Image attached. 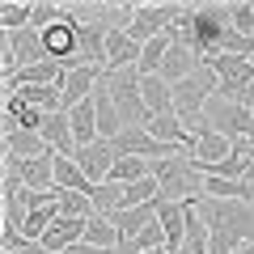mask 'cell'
<instances>
[{"label":"cell","mask_w":254,"mask_h":254,"mask_svg":"<svg viewBox=\"0 0 254 254\" xmlns=\"http://www.w3.org/2000/svg\"><path fill=\"white\" fill-rule=\"evenodd\" d=\"M30 13H34V0H0V26H4V34L26 30Z\"/></svg>","instance_id":"obj_25"},{"label":"cell","mask_w":254,"mask_h":254,"mask_svg":"<svg viewBox=\"0 0 254 254\" xmlns=\"http://www.w3.org/2000/svg\"><path fill=\"white\" fill-rule=\"evenodd\" d=\"M140 68H123V72H106V85H110V98L119 106V119L123 127H148L153 123V110L144 106V93H140Z\"/></svg>","instance_id":"obj_2"},{"label":"cell","mask_w":254,"mask_h":254,"mask_svg":"<svg viewBox=\"0 0 254 254\" xmlns=\"http://www.w3.org/2000/svg\"><path fill=\"white\" fill-rule=\"evenodd\" d=\"M110 144H115V157H144V161H170V157L182 153L174 144H161L148 127H123Z\"/></svg>","instance_id":"obj_6"},{"label":"cell","mask_w":254,"mask_h":254,"mask_svg":"<svg viewBox=\"0 0 254 254\" xmlns=\"http://www.w3.org/2000/svg\"><path fill=\"white\" fill-rule=\"evenodd\" d=\"M55 187L60 190H81V195H93V182L85 178V170L72 161V157L55 153Z\"/></svg>","instance_id":"obj_21"},{"label":"cell","mask_w":254,"mask_h":254,"mask_svg":"<svg viewBox=\"0 0 254 254\" xmlns=\"http://www.w3.org/2000/svg\"><path fill=\"white\" fill-rule=\"evenodd\" d=\"M106 34H110V26L76 17V55H81L85 68H102L106 72Z\"/></svg>","instance_id":"obj_9"},{"label":"cell","mask_w":254,"mask_h":254,"mask_svg":"<svg viewBox=\"0 0 254 254\" xmlns=\"http://www.w3.org/2000/svg\"><path fill=\"white\" fill-rule=\"evenodd\" d=\"M4 153L17 161H38V157H51V144L43 140V131H13L4 136Z\"/></svg>","instance_id":"obj_16"},{"label":"cell","mask_w":254,"mask_h":254,"mask_svg":"<svg viewBox=\"0 0 254 254\" xmlns=\"http://www.w3.org/2000/svg\"><path fill=\"white\" fill-rule=\"evenodd\" d=\"M195 165H220V161H229L233 157V140L229 136H220V131H208L203 140H195Z\"/></svg>","instance_id":"obj_20"},{"label":"cell","mask_w":254,"mask_h":254,"mask_svg":"<svg viewBox=\"0 0 254 254\" xmlns=\"http://www.w3.org/2000/svg\"><path fill=\"white\" fill-rule=\"evenodd\" d=\"M203 68V60L195 51H187V47H170V55H165V64H161V76L170 85H178V81H187V76H195Z\"/></svg>","instance_id":"obj_18"},{"label":"cell","mask_w":254,"mask_h":254,"mask_svg":"<svg viewBox=\"0 0 254 254\" xmlns=\"http://www.w3.org/2000/svg\"><path fill=\"white\" fill-rule=\"evenodd\" d=\"M178 13H182V4H136V17H131L127 34L144 47V43H153V38H161L165 30L174 26Z\"/></svg>","instance_id":"obj_8"},{"label":"cell","mask_w":254,"mask_h":254,"mask_svg":"<svg viewBox=\"0 0 254 254\" xmlns=\"http://www.w3.org/2000/svg\"><path fill=\"white\" fill-rule=\"evenodd\" d=\"M190 21H195V38H199V55L220 51V38L229 30V4H199V9H190Z\"/></svg>","instance_id":"obj_7"},{"label":"cell","mask_w":254,"mask_h":254,"mask_svg":"<svg viewBox=\"0 0 254 254\" xmlns=\"http://www.w3.org/2000/svg\"><path fill=\"white\" fill-rule=\"evenodd\" d=\"M203 119L212 123V131H220V136H229V140H246V136H254V115L242 106V102L212 98L208 106H203Z\"/></svg>","instance_id":"obj_5"},{"label":"cell","mask_w":254,"mask_h":254,"mask_svg":"<svg viewBox=\"0 0 254 254\" xmlns=\"http://www.w3.org/2000/svg\"><path fill=\"white\" fill-rule=\"evenodd\" d=\"M144 178H153V161H144V157H119L110 170V182H119V187H131Z\"/></svg>","instance_id":"obj_23"},{"label":"cell","mask_w":254,"mask_h":254,"mask_svg":"<svg viewBox=\"0 0 254 254\" xmlns=\"http://www.w3.org/2000/svg\"><path fill=\"white\" fill-rule=\"evenodd\" d=\"M9 254H47V246L43 242H26L21 250H9Z\"/></svg>","instance_id":"obj_31"},{"label":"cell","mask_w":254,"mask_h":254,"mask_svg":"<svg viewBox=\"0 0 254 254\" xmlns=\"http://www.w3.org/2000/svg\"><path fill=\"white\" fill-rule=\"evenodd\" d=\"M4 51H13V60H17V68H30V64H43L51 60L47 55V43L38 30H13V34H4Z\"/></svg>","instance_id":"obj_13"},{"label":"cell","mask_w":254,"mask_h":254,"mask_svg":"<svg viewBox=\"0 0 254 254\" xmlns=\"http://www.w3.org/2000/svg\"><path fill=\"white\" fill-rule=\"evenodd\" d=\"M43 140L51 144V153L60 157H76V136H72V119H68V110H51L43 123Z\"/></svg>","instance_id":"obj_15"},{"label":"cell","mask_w":254,"mask_h":254,"mask_svg":"<svg viewBox=\"0 0 254 254\" xmlns=\"http://www.w3.org/2000/svg\"><path fill=\"white\" fill-rule=\"evenodd\" d=\"M140 93H144V106L157 115H174V85L165 81V76H144L140 81Z\"/></svg>","instance_id":"obj_19"},{"label":"cell","mask_w":254,"mask_h":254,"mask_svg":"<svg viewBox=\"0 0 254 254\" xmlns=\"http://www.w3.org/2000/svg\"><path fill=\"white\" fill-rule=\"evenodd\" d=\"M60 216L68 220H89L93 216V199L81 190H60Z\"/></svg>","instance_id":"obj_27"},{"label":"cell","mask_w":254,"mask_h":254,"mask_svg":"<svg viewBox=\"0 0 254 254\" xmlns=\"http://www.w3.org/2000/svg\"><path fill=\"white\" fill-rule=\"evenodd\" d=\"M203 68H208V72L220 81L216 98L242 102L246 89L254 85V64H250V60H237V55H208V60H203Z\"/></svg>","instance_id":"obj_3"},{"label":"cell","mask_w":254,"mask_h":254,"mask_svg":"<svg viewBox=\"0 0 254 254\" xmlns=\"http://www.w3.org/2000/svg\"><path fill=\"white\" fill-rule=\"evenodd\" d=\"M60 220V203H51V208H34V212H26V225H21V233L30 237V242H43L47 237V229Z\"/></svg>","instance_id":"obj_26"},{"label":"cell","mask_w":254,"mask_h":254,"mask_svg":"<svg viewBox=\"0 0 254 254\" xmlns=\"http://www.w3.org/2000/svg\"><path fill=\"white\" fill-rule=\"evenodd\" d=\"M229 26L254 38V4H229Z\"/></svg>","instance_id":"obj_29"},{"label":"cell","mask_w":254,"mask_h":254,"mask_svg":"<svg viewBox=\"0 0 254 254\" xmlns=\"http://www.w3.org/2000/svg\"><path fill=\"white\" fill-rule=\"evenodd\" d=\"M102 68H72V72H64V110H76L81 102H89L93 93H98V85H102Z\"/></svg>","instance_id":"obj_12"},{"label":"cell","mask_w":254,"mask_h":254,"mask_svg":"<svg viewBox=\"0 0 254 254\" xmlns=\"http://www.w3.org/2000/svg\"><path fill=\"white\" fill-rule=\"evenodd\" d=\"M85 242L102 246V250H119V246H123V233L115 229V220H110V216H98V212H93V216L85 220Z\"/></svg>","instance_id":"obj_22"},{"label":"cell","mask_w":254,"mask_h":254,"mask_svg":"<svg viewBox=\"0 0 254 254\" xmlns=\"http://www.w3.org/2000/svg\"><path fill=\"white\" fill-rule=\"evenodd\" d=\"M216 55H237V60H250L254 55V38L250 34H237L233 26L225 30V38H220V51Z\"/></svg>","instance_id":"obj_28"},{"label":"cell","mask_w":254,"mask_h":254,"mask_svg":"<svg viewBox=\"0 0 254 254\" xmlns=\"http://www.w3.org/2000/svg\"><path fill=\"white\" fill-rule=\"evenodd\" d=\"M140 55H144V47H140L136 38L127 34L123 26H110V34H106V72H123V68H136Z\"/></svg>","instance_id":"obj_10"},{"label":"cell","mask_w":254,"mask_h":254,"mask_svg":"<svg viewBox=\"0 0 254 254\" xmlns=\"http://www.w3.org/2000/svg\"><path fill=\"white\" fill-rule=\"evenodd\" d=\"M216 89H220V81L208 72V68H199L195 76H187V81L174 85V115H178V119L203 115V106L216 98Z\"/></svg>","instance_id":"obj_4"},{"label":"cell","mask_w":254,"mask_h":254,"mask_svg":"<svg viewBox=\"0 0 254 254\" xmlns=\"http://www.w3.org/2000/svg\"><path fill=\"white\" fill-rule=\"evenodd\" d=\"M64 254H119V250H102V246H89V242H76V246H68Z\"/></svg>","instance_id":"obj_30"},{"label":"cell","mask_w":254,"mask_h":254,"mask_svg":"<svg viewBox=\"0 0 254 254\" xmlns=\"http://www.w3.org/2000/svg\"><path fill=\"white\" fill-rule=\"evenodd\" d=\"M76 165L85 170V178L98 187V182H110V170H115V144L110 140H98V144H89V148H76V157H72Z\"/></svg>","instance_id":"obj_11"},{"label":"cell","mask_w":254,"mask_h":254,"mask_svg":"<svg viewBox=\"0 0 254 254\" xmlns=\"http://www.w3.org/2000/svg\"><path fill=\"white\" fill-rule=\"evenodd\" d=\"M157 220H161V229H165V250L178 254L182 242H187V203L157 199Z\"/></svg>","instance_id":"obj_14"},{"label":"cell","mask_w":254,"mask_h":254,"mask_svg":"<svg viewBox=\"0 0 254 254\" xmlns=\"http://www.w3.org/2000/svg\"><path fill=\"white\" fill-rule=\"evenodd\" d=\"M242 106H246V110H250V115H254V85H250V89H246V98H242Z\"/></svg>","instance_id":"obj_32"},{"label":"cell","mask_w":254,"mask_h":254,"mask_svg":"<svg viewBox=\"0 0 254 254\" xmlns=\"http://www.w3.org/2000/svg\"><path fill=\"white\" fill-rule=\"evenodd\" d=\"M89 199H93V212H98V216H115V212H123L127 187H119V182H98Z\"/></svg>","instance_id":"obj_24"},{"label":"cell","mask_w":254,"mask_h":254,"mask_svg":"<svg viewBox=\"0 0 254 254\" xmlns=\"http://www.w3.org/2000/svg\"><path fill=\"white\" fill-rule=\"evenodd\" d=\"M153 178L161 182V199H174V203L203 199V174L190 153H178L170 161H153Z\"/></svg>","instance_id":"obj_1"},{"label":"cell","mask_w":254,"mask_h":254,"mask_svg":"<svg viewBox=\"0 0 254 254\" xmlns=\"http://www.w3.org/2000/svg\"><path fill=\"white\" fill-rule=\"evenodd\" d=\"M250 64H254V55H250Z\"/></svg>","instance_id":"obj_33"},{"label":"cell","mask_w":254,"mask_h":254,"mask_svg":"<svg viewBox=\"0 0 254 254\" xmlns=\"http://www.w3.org/2000/svg\"><path fill=\"white\" fill-rule=\"evenodd\" d=\"M76 242H85V220H68V216H60L51 229H47V237H43L47 254H64L68 246H76Z\"/></svg>","instance_id":"obj_17"}]
</instances>
